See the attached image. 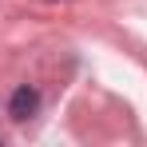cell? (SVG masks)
Segmentation results:
<instances>
[{
	"instance_id": "1",
	"label": "cell",
	"mask_w": 147,
	"mask_h": 147,
	"mask_svg": "<svg viewBox=\"0 0 147 147\" xmlns=\"http://www.w3.org/2000/svg\"><path fill=\"white\" fill-rule=\"evenodd\" d=\"M36 107H40V92H36V88H16V92H12V99H8V115H12V119L16 123H24L28 115H36Z\"/></svg>"
}]
</instances>
